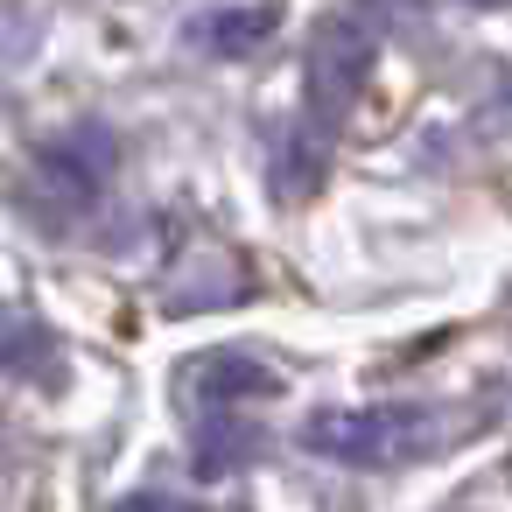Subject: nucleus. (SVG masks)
<instances>
[{"label": "nucleus", "instance_id": "nucleus-1", "mask_svg": "<svg viewBox=\"0 0 512 512\" xmlns=\"http://www.w3.org/2000/svg\"><path fill=\"white\" fill-rule=\"evenodd\" d=\"M372 71V22L358 8L330 15L309 43V71H302V113H309V141L330 148V134L344 127V113L358 106V85Z\"/></svg>", "mask_w": 512, "mask_h": 512}, {"label": "nucleus", "instance_id": "nucleus-2", "mask_svg": "<svg viewBox=\"0 0 512 512\" xmlns=\"http://www.w3.org/2000/svg\"><path fill=\"white\" fill-rule=\"evenodd\" d=\"M302 442L337 463H400L428 449L435 428H428V407H358V414H316Z\"/></svg>", "mask_w": 512, "mask_h": 512}, {"label": "nucleus", "instance_id": "nucleus-3", "mask_svg": "<svg viewBox=\"0 0 512 512\" xmlns=\"http://www.w3.org/2000/svg\"><path fill=\"white\" fill-rule=\"evenodd\" d=\"M197 393H274V372L267 365H246V358H218V365H204L197 372Z\"/></svg>", "mask_w": 512, "mask_h": 512}, {"label": "nucleus", "instance_id": "nucleus-4", "mask_svg": "<svg viewBox=\"0 0 512 512\" xmlns=\"http://www.w3.org/2000/svg\"><path fill=\"white\" fill-rule=\"evenodd\" d=\"M274 22H281L274 8H253V15L239 8V15H218L204 36H211L218 50H253V43H267V36H274Z\"/></svg>", "mask_w": 512, "mask_h": 512}]
</instances>
